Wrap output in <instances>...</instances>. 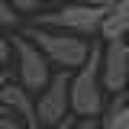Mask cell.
I'll list each match as a JSON object with an SVG mask.
<instances>
[{"instance_id": "obj_1", "label": "cell", "mask_w": 129, "mask_h": 129, "mask_svg": "<svg viewBox=\"0 0 129 129\" xmlns=\"http://www.w3.org/2000/svg\"><path fill=\"white\" fill-rule=\"evenodd\" d=\"M23 36H29L32 42L45 52V58L55 64V68H68V71L81 68L84 58H87V52H90V39H87V36L52 29V26H29Z\"/></svg>"}, {"instance_id": "obj_2", "label": "cell", "mask_w": 129, "mask_h": 129, "mask_svg": "<svg viewBox=\"0 0 129 129\" xmlns=\"http://www.w3.org/2000/svg\"><path fill=\"white\" fill-rule=\"evenodd\" d=\"M107 10V0H87V3H64L61 10H48L39 13V26H52V29H64V32H78L94 39L100 29V19Z\"/></svg>"}, {"instance_id": "obj_3", "label": "cell", "mask_w": 129, "mask_h": 129, "mask_svg": "<svg viewBox=\"0 0 129 129\" xmlns=\"http://www.w3.org/2000/svg\"><path fill=\"white\" fill-rule=\"evenodd\" d=\"M10 45H13L16 61H19V68H16L19 71V84L26 90H32V94H39L48 84V78H52V61L45 58V52L36 45L29 36H13Z\"/></svg>"}, {"instance_id": "obj_4", "label": "cell", "mask_w": 129, "mask_h": 129, "mask_svg": "<svg viewBox=\"0 0 129 129\" xmlns=\"http://www.w3.org/2000/svg\"><path fill=\"white\" fill-rule=\"evenodd\" d=\"M68 81H71V71L58 68V71H52L48 84L39 90V97H36V123L39 126H58L64 119V113L71 110V103H68Z\"/></svg>"}, {"instance_id": "obj_5", "label": "cell", "mask_w": 129, "mask_h": 129, "mask_svg": "<svg viewBox=\"0 0 129 129\" xmlns=\"http://www.w3.org/2000/svg\"><path fill=\"white\" fill-rule=\"evenodd\" d=\"M126 78H129L126 39H107L103 52H100V84H103V90H110V94L126 90Z\"/></svg>"}, {"instance_id": "obj_6", "label": "cell", "mask_w": 129, "mask_h": 129, "mask_svg": "<svg viewBox=\"0 0 129 129\" xmlns=\"http://www.w3.org/2000/svg\"><path fill=\"white\" fill-rule=\"evenodd\" d=\"M0 100H3L16 116H23V123L29 129H39V123H36V94H32V90H26L23 84L7 81V84L0 87Z\"/></svg>"}, {"instance_id": "obj_7", "label": "cell", "mask_w": 129, "mask_h": 129, "mask_svg": "<svg viewBox=\"0 0 129 129\" xmlns=\"http://www.w3.org/2000/svg\"><path fill=\"white\" fill-rule=\"evenodd\" d=\"M97 36L103 42L107 39H126L129 36V0H107V10H103Z\"/></svg>"}, {"instance_id": "obj_8", "label": "cell", "mask_w": 129, "mask_h": 129, "mask_svg": "<svg viewBox=\"0 0 129 129\" xmlns=\"http://www.w3.org/2000/svg\"><path fill=\"white\" fill-rule=\"evenodd\" d=\"M100 126L103 129H129V97L123 90L113 94V103L100 113Z\"/></svg>"}, {"instance_id": "obj_9", "label": "cell", "mask_w": 129, "mask_h": 129, "mask_svg": "<svg viewBox=\"0 0 129 129\" xmlns=\"http://www.w3.org/2000/svg\"><path fill=\"white\" fill-rule=\"evenodd\" d=\"M16 10H13V3L10 0H0V26L3 29H10V26H16Z\"/></svg>"}, {"instance_id": "obj_10", "label": "cell", "mask_w": 129, "mask_h": 129, "mask_svg": "<svg viewBox=\"0 0 129 129\" xmlns=\"http://www.w3.org/2000/svg\"><path fill=\"white\" fill-rule=\"evenodd\" d=\"M10 55H13V45H10V39L3 36V26H0V68L10 64Z\"/></svg>"}, {"instance_id": "obj_11", "label": "cell", "mask_w": 129, "mask_h": 129, "mask_svg": "<svg viewBox=\"0 0 129 129\" xmlns=\"http://www.w3.org/2000/svg\"><path fill=\"white\" fill-rule=\"evenodd\" d=\"M19 126H26L23 116H16L13 110H10V113H0V129H19Z\"/></svg>"}, {"instance_id": "obj_12", "label": "cell", "mask_w": 129, "mask_h": 129, "mask_svg": "<svg viewBox=\"0 0 129 129\" xmlns=\"http://www.w3.org/2000/svg\"><path fill=\"white\" fill-rule=\"evenodd\" d=\"M10 3H13L16 13H36L39 10V0H10Z\"/></svg>"}, {"instance_id": "obj_13", "label": "cell", "mask_w": 129, "mask_h": 129, "mask_svg": "<svg viewBox=\"0 0 129 129\" xmlns=\"http://www.w3.org/2000/svg\"><path fill=\"white\" fill-rule=\"evenodd\" d=\"M7 81H10V78H7V71H3V68H0V87H3V84H7Z\"/></svg>"}, {"instance_id": "obj_14", "label": "cell", "mask_w": 129, "mask_h": 129, "mask_svg": "<svg viewBox=\"0 0 129 129\" xmlns=\"http://www.w3.org/2000/svg\"><path fill=\"white\" fill-rule=\"evenodd\" d=\"M0 113H10V107H7V103H3V100H0Z\"/></svg>"}, {"instance_id": "obj_15", "label": "cell", "mask_w": 129, "mask_h": 129, "mask_svg": "<svg viewBox=\"0 0 129 129\" xmlns=\"http://www.w3.org/2000/svg\"><path fill=\"white\" fill-rule=\"evenodd\" d=\"M61 3H87V0H61Z\"/></svg>"}, {"instance_id": "obj_16", "label": "cell", "mask_w": 129, "mask_h": 129, "mask_svg": "<svg viewBox=\"0 0 129 129\" xmlns=\"http://www.w3.org/2000/svg\"><path fill=\"white\" fill-rule=\"evenodd\" d=\"M123 94H126V97H129V78H126V90H123Z\"/></svg>"}, {"instance_id": "obj_17", "label": "cell", "mask_w": 129, "mask_h": 129, "mask_svg": "<svg viewBox=\"0 0 129 129\" xmlns=\"http://www.w3.org/2000/svg\"><path fill=\"white\" fill-rule=\"evenodd\" d=\"M126 48H129V36H126Z\"/></svg>"}]
</instances>
